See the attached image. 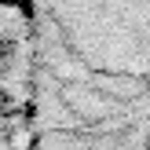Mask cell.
<instances>
[{
    "label": "cell",
    "mask_w": 150,
    "mask_h": 150,
    "mask_svg": "<svg viewBox=\"0 0 150 150\" xmlns=\"http://www.w3.org/2000/svg\"><path fill=\"white\" fill-rule=\"evenodd\" d=\"M33 29V128L48 139H139L150 128V0H22Z\"/></svg>",
    "instance_id": "6da1fadb"
},
{
    "label": "cell",
    "mask_w": 150,
    "mask_h": 150,
    "mask_svg": "<svg viewBox=\"0 0 150 150\" xmlns=\"http://www.w3.org/2000/svg\"><path fill=\"white\" fill-rule=\"evenodd\" d=\"M139 150H150V128H146V136L139 139Z\"/></svg>",
    "instance_id": "7a4b0ae2"
},
{
    "label": "cell",
    "mask_w": 150,
    "mask_h": 150,
    "mask_svg": "<svg viewBox=\"0 0 150 150\" xmlns=\"http://www.w3.org/2000/svg\"><path fill=\"white\" fill-rule=\"evenodd\" d=\"M0 4H4V0H0Z\"/></svg>",
    "instance_id": "3957f363"
}]
</instances>
